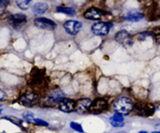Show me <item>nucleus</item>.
<instances>
[{"instance_id":"f8f14e48","label":"nucleus","mask_w":160,"mask_h":133,"mask_svg":"<svg viewBox=\"0 0 160 133\" xmlns=\"http://www.w3.org/2000/svg\"><path fill=\"white\" fill-rule=\"evenodd\" d=\"M115 39L117 42L122 45H130L131 40V37L127 31H120L117 32L115 35Z\"/></svg>"},{"instance_id":"a878e982","label":"nucleus","mask_w":160,"mask_h":133,"mask_svg":"<svg viewBox=\"0 0 160 133\" xmlns=\"http://www.w3.org/2000/svg\"><path fill=\"white\" fill-rule=\"evenodd\" d=\"M2 106L0 105V114L2 113Z\"/></svg>"},{"instance_id":"0eeeda50","label":"nucleus","mask_w":160,"mask_h":133,"mask_svg":"<svg viewBox=\"0 0 160 133\" xmlns=\"http://www.w3.org/2000/svg\"><path fill=\"white\" fill-rule=\"evenodd\" d=\"M82 27V23L78 20H68L63 24V28L67 34L70 35H76L79 33Z\"/></svg>"},{"instance_id":"f03ea898","label":"nucleus","mask_w":160,"mask_h":133,"mask_svg":"<svg viewBox=\"0 0 160 133\" xmlns=\"http://www.w3.org/2000/svg\"><path fill=\"white\" fill-rule=\"evenodd\" d=\"M133 110L136 115L142 117H149L154 114L155 107L152 104L145 102L138 103L134 106Z\"/></svg>"},{"instance_id":"423d86ee","label":"nucleus","mask_w":160,"mask_h":133,"mask_svg":"<svg viewBox=\"0 0 160 133\" xmlns=\"http://www.w3.org/2000/svg\"><path fill=\"white\" fill-rule=\"evenodd\" d=\"M108 107V103L104 98H96L93 102H92V104L89 108V112L94 114H100L102 112L106 110Z\"/></svg>"},{"instance_id":"20e7f679","label":"nucleus","mask_w":160,"mask_h":133,"mask_svg":"<svg viewBox=\"0 0 160 133\" xmlns=\"http://www.w3.org/2000/svg\"><path fill=\"white\" fill-rule=\"evenodd\" d=\"M34 25L38 28L46 31H53L56 29V23L53 20L45 17H38L36 18L34 21Z\"/></svg>"},{"instance_id":"1a4fd4ad","label":"nucleus","mask_w":160,"mask_h":133,"mask_svg":"<svg viewBox=\"0 0 160 133\" xmlns=\"http://www.w3.org/2000/svg\"><path fill=\"white\" fill-rule=\"evenodd\" d=\"M9 23L14 29H20L27 23V17L22 13L13 14L9 17Z\"/></svg>"},{"instance_id":"bb28decb","label":"nucleus","mask_w":160,"mask_h":133,"mask_svg":"<svg viewBox=\"0 0 160 133\" xmlns=\"http://www.w3.org/2000/svg\"><path fill=\"white\" fill-rule=\"evenodd\" d=\"M138 133H148L146 132V131H140Z\"/></svg>"},{"instance_id":"f3484780","label":"nucleus","mask_w":160,"mask_h":133,"mask_svg":"<svg viewBox=\"0 0 160 133\" xmlns=\"http://www.w3.org/2000/svg\"><path fill=\"white\" fill-rule=\"evenodd\" d=\"M44 75L42 72L38 70V73H35L32 76V84L34 86H42L44 83Z\"/></svg>"},{"instance_id":"f257e3e1","label":"nucleus","mask_w":160,"mask_h":133,"mask_svg":"<svg viewBox=\"0 0 160 133\" xmlns=\"http://www.w3.org/2000/svg\"><path fill=\"white\" fill-rule=\"evenodd\" d=\"M112 108L116 113L121 114L122 115H128L134 108V104L130 98L123 97L117 99L113 103Z\"/></svg>"},{"instance_id":"39448f33","label":"nucleus","mask_w":160,"mask_h":133,"mask_svg":"<svg viewBox=\"0 0 160 133\" xmlns=\"http://www.w3.org/2000/svg\"><path fill=\"white\" fill-rule=\"evenodd\" d=\"M64 98H65V93L61 90L58 89L50 92L47 96L45 101L48 105H55L56 104H59Z\"/></svg>"},{"instance_id":"393cba45","label":"nucleus","mask_w":160,"mask_h":133,"mask_svg":"<svg viewBox=\"0 0 160 133\" xmlns=\"http://www.w3.org/2000/svg\"><path fill=\"white\" fill-rule=\"evenodd\" d=\"M5 97H6V93L0 89V101H2Z\"/></svg>"},{"instance_id":"6ab92c4d","label":"nucleus","mask_w":160,"mask_h":133,"mask_svg":"<svg viewBox=\"0 0 160 133\" xmlns=\"http://www.w3.org/2000/svg\"><path fill=\"white\" fill-rule=\"evenodd\" d=\"M57 12H62V13L70 16V17L76 15V11H75L74 9L71 7H58Z\"/></svg>"},{"instance_id":"9d476101","label":"nucleus","mask_w":160,"mask_h":133,"mask_svg":"<svg viewBox=\"0 0 160 133\" xmlns=\"http://www.w3.org/2000/svg\"><path fill=\"white\" fill-rule=\"evenodd\" d=\"M92 101L88 98H81L75 102V112L78 114H84L89 111Z\"/></svg>"},{"instance_id":"2eb2a0df","label":"nucleus","mask_w":160,"mask_h":133,"mask_svg":"<svg viewBox=\"0 0 160 133\" xmlns=\"http://www.w3.org/2000/svg\"><path fill=\"white\" fill-rule=\"evenodd\" d=\"M123 18L128 21L131 22H138L140 21L141 20L144 18V15L142 12H138V11H130L128 12L126 15L123 17Z\"/></svg>"},{"instance_id":"dca6fc26","label":"nucleus","mask_w":160,"mask_h":133,"mask_svg":"<svg viewBox=\"0 0 160 133\" xmlns=\"http://www.w3.org/2000/svg\"><path fill=\"white\" fill-rule=\"evenodd\" d=\"M48 6L46 3L38 2L33 6L32 11L35 14H43L48 10Z\"/></svg>"},{"instance_id":"7ed1b4c3","label":"nucleus","mask_w":160,"mask_h":133,"mask_svg":"<svg viewBox=\"0 0 160 133\" xmlns=\"http://www.w3.org/2000/svg\"><path fill=\"white\" fill-rule=\"evenodd\" d=\"M38 95L33 90H27L20 97V102L26 107H32L38 102Z\"/></svg>"},{"instance_id":"c85d7f7f","label":"nucleus","mask_w":160,"mask_h":133,"mask_svg":"<svg viewBox=\"0 0 160 133\" xmlns=\"http://www.w3.org/2000/svg\"><path fill=\"white\" fill-rule=\"evenodd\" d=\"M152 133H160V132H152Z\"/></svg>"},{"instance_id":"6e6552de","label":"nucleus","mask_w":160,"mask_h":133,"mask_svg":"<svg viewBox=\"0 0 160 133\" xmlns=\"http://www.w3.org/2000/svg\"><path fill=\"white\" fill-rule=\"evenodd\" d=\"M111 24L103 22H98L92 26V31L96 36H106L109 34Z\"/></svg>"},{"instance_id":"aec40b11","label":"nucleus","mask_w":160,"mask_h":133,"mask_svg":"<svg viewBox=\"0 0 160 133\" xmlns=\"http://www.w3.org/2000/svg\"><path fill=\"white\" fill-rule=\"evenodd\" d=\"M70 126L72 129H73V130L76 131V132L79 133H84V129H83L82 126H81V124H79V123L72 121V122H70Z\"/></svg>"},{"instance_id":"4be33fe9","label":"nucleus","mask_w":160,"mask_h":133,"mask_svg":"<svg viewBox=\"0 0 160 133\" xmlns=\"http://www.w3.org/2000/svg\"><path fill=\"white\" fill-rule=\"evenodd\" d=\"M9 4V0H0V11L4 10Z\"/></svg>"},{"instance_id":"4468645a","label":"nucleus","mask_w":160,"mask_h":133,"mask_svg":"<svg viewBox=\"0 0 160 133\" xmlns=\"http://www.w3.org/2000/svg\"><path fill=\"white\" fill-rule=\"evenodd\" d=\"M110 124L114 128H121L124 126V118L121 114L116 113L110 118Z\"/></svg>"},{"instance_id":"9b49d317","label":"nucleus","mask_w":160,"mask_h":133,"mask_svg":"<svg viewBox=\"0 0 160 133\" xmlns=\"http://www.w3.org/2000/svg\"><path fill=\"white\" fill-rule=\"evenodd\" d=\"M75 102L70 98H64L59 104V110L65 113H70L75 110Z\"/></svg>"},{"instance_id":"a211bd4d","label":"nucleus","mask_w":160,"mask_h":133,"mask_svg":"<svg viewBox=\"0 0 160 133\" xmlns=\"http://www.w3.org/2000/svg\"><path fill=\"white\" fill-rule=\"evenodd\" d=\"M16 3L20 9L26 10L30 8L32 3V0H16Z\"/></svg>"},{"instance_id":"b1692460","label":"nucleus","mask_w":160,"mask_h":133,"mask_svg":"<svg viewBox=\"0 0 160 133\" xmlns=\"http://www.w3.org/2000/svg\"><path fill=\"white\" fill-rule=\"evenodd\" d=\"M152 33L155 34H160V26H156L152 29Z\"/></svg>"},{"instance_id":"ddd939ff","label":"nucleus","mask_w":160,"mask_h":133,"mask_svg":"<svg viewBox=\"0 0 160 133\" xmlns=\"http://www.w3.org/2000/svg\"><path fill=\"white\" fill-rule=\"evenodd\" d=\"M102 16V11L96 8H91L84 13V18L91 20H98L101 19Z\"/></svg>"},{"instance_id":"c756f323","label":"nucleus","mask_w":160,"mask_h":133,"mask_svg":"<svg viewBox=\"0 0 160 133\" xmlns=\"http://www.w3.org/2000/svg\"><path fill=\"white\" fill-rule=\"evenodd\" d=\"M0 133H6V132H0Z\"/></svg>"},{"instance_id":"412c9836","label":"nucleus","mask_w":160,"mask_h":133,"mask_svg":"<svg viewBox=\"0 0 160 133\" xmlns=\"http://www.w3.org/2000/svg\"><path fill=\"white\" fill-rule=\"evenodd\" d=\"M34 121L35 124H37L38 126H48V123L46 122L44 120L40 119V118H34Z\"/></svg>"},{"instance_id":"5701e85b","label":"nucleus","mask_w":160,"mask_h":133,"mask_svg":"<svg viewBox=\"0 0 160 133\" xmlns=\"http://www.w3.org/2000/svg\"><path fill=\"white\" fill-rule=\"evenodd\" d=\"M23 117L25 118V119L28 120V121H34V119L33 114L30 113V112H28V113L23 114Z\"/></svg>"},{"instance_id":"cd10ccee","label":"nucleus","mask_w":160,"mask_h":133,"mask_svg":"<svg viewBox=\"0 0 160 133\" xmlns=\"http://www.w3.org/2000/svg\"><path fill=\"white\" fill-rule=\"evenodd\" d=\"M116 133H127L126 132H116Z\"/></svg>"}]
</instances>
